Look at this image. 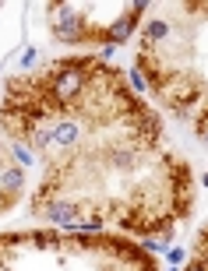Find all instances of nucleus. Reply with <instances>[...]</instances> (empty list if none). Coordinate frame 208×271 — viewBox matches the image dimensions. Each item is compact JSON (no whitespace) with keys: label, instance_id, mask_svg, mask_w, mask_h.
Returning a JSON list of instances; mask_svg holds the SVG:
<instances>
[{"label":"nucleus","instance_id":"obj_1","mask_svg":"<svg viewBox=\"0 0 208 271\" xmlns=\"http://www.w3.org/2000/svg\"><path fill=\"white\" fill-rule=\"evenodd\" d=\"M50 32L60 46H81V43H95L99 32L88 25V18H81V8L74 4H50Z\"/></svg>","mask_w":208,"mask_h":271},{"label":"nucleus","instance_id":"obj_2","mask_svg":"<svg viewBox=\"0 0 208 271\" xmlns=\"http://www.w3.org/2000/svg\"><path fill=\"white\" fill-rule=\"evenodd\" d=\"M22 187H25V169L22 166H4V169H0V190H4V194L18 197Z\"/></svg>","mask_w":208,"mask_h":271},{"label":"nucleus","instance_id":"obj_3","mask_svg":"<svg viewBox=\"0 0 208 271\" xmlns=\"http://www.w3.org/2000/svg\"><path fill=\"white\" fill-rule=\"evenodd\" d=\"M36 60H39V50H36V46H29V50H25V53H22V67H25V71H29V67H32V64H36Z\"/></svg>","mask_w":208,"mask_h":271},{"label":"nucleus","instance_id":"obj_4","mask_svg":"<svg viewBox=\"0 0 208 271\" xmlns=\"http://www.w3.org/2000/svg\"><path fill=\"white\" fill-rule=\"evenodd\" d=\"M166 257H169V264H183V260H187V253H183L180 246H169V250H166Z\"/></svg>","mask_w":208,"mask_h":271},{"label":"nucleus","instance_id":"obj_5","mask_svg":"<svg viewBox=\"0 0 208 271\" xmlns=\"http://www.w3.org/2000/svg\"><path fill=\"white\" fill-rule=\"evenodd\" d=\"M131 85H134V88H138V92H145V74H141V71H138V67H134V71H131Z\"/></svg>","mask_w":208,"mask_h":271},{"label":"nucleus","instance_id":"obj_6","mask_svg":"<svg viewBox=\"0 0 208 271\" xmlns=\"http://www.w3.org/2000/svg\"><path fill=\"white\" fill-rule=\"evenodd\" d=\"M11 159H8V141H4V134H0V169H4Z\"/></svg>","mask_w":208,"mask_h":271}]
</instances>
